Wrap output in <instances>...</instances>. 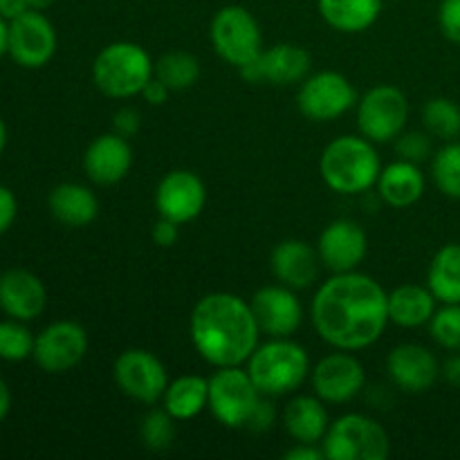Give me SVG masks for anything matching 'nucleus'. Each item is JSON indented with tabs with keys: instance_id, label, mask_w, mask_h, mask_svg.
Listing matches in <instances>:
<instances>
[{
	"instance_id": "nucleus-1",
	"label": "nucleus",
	"mask_w": 460,
	"mask_h": 460,
	"mask_svg": "<svg viewBox=\"0 0 460 460\" xmlns=\"http://www.w3.org/2000/svg\"><path fill=\"white\" fill-rule=\"evenodd\" d=\"M317 335L337 350L368 349L389 326V292L368 274L337 272L319 286L310 304Z\"/></svg>"
},
{
	"instance_id": "nucleus-2",
	"label": "nucleus",
	"mask_w": 460,
	"mask_h": 460,
	"mask_svg": "<svg viewBox=\"0 0 460 460\" xmlns=\"http://www.w3.org/2000/svg\"><path fill=\"white\" fill-rule=\"evenodd\" d=\"M189 335L211 367H243L259 346L261 328L250 301L234 292H211L193 305Z\"/></svg>"
},
{
	"instance_id": "nucleus-3",
	"label": "nucleus",
	"mask_w": 460,
	"mask_h": 460,
	"mask_svg": "<svg viewBox=\"0 0 460 460\" xmlns=\"http://www.w3.org/2000/svg\"><path fill=\"white\" fill-rule=\"evenodd\" d=\"M319 171L323 182L340 196H362L376 189L382 164L371 139L341 135L323 148Z\"/></svg>"
},
{
	"instance_id": "nucleus-4",
	"label": "nucleus",
	"mask_w": 460,
	"mask_h": 460,
	"mask_svg": "<svg viewBox=\"0 0 460 460\" xmlns=\"http://www.w3.org/2000/svg\"><path fill=\"white\" fill-rule=\"evenodd\" d=\"M247 373L268 398L292 395L310 377L308 350L290 337H270L247 359Z\"/></svg>"
},
{
	"instance_id": "nucleus-5",
	"label": "nucleus",
	"mask_w": 460,
	"mask_h": 460,
	"mask_svg": "<svg viewBox=\"0 0 460 460\" xmlns=\"http://www.w3.org/2000/svg\"><path fill=\"white\" fill-rule=\"evenodd\" d=\"M153 75H155L153 58L142 45L130 40L106 45L93 63L94 85L112 99L137 97Z\"/></svg>"
},
{
	"instance_id": "nucleus-6",
	"label": "nucleus",
	"mask_w": 460,
	"mask_h": 460,
	"mask_svg": "<svg viewBox=\"0 0 460 460\" xmlns=\"http://www.w3.org/2000/svg\"><path fill=\"white\" fill-rule=\"evenodd\" d=\"M322 447L326 460H386L391 440L377 420L362 413H346L331 422Z\"/></svg>"
},
{
	"instance_id": "nucleus-7",
	"label": "nucleus",
	"mask_w": 460,
	"mask_h": 460,
	"mask_svg": "<svg viewBox=\"0 0 460 460\" xmlns=\"http://www.w3.org/2000/svg\"><path fill=\"white\" fill-rule=\"evenodd\" d=\"M263 394L247 368L220 367L209 377V411L227 429H247Z\"/></svg>"
},
{
	"instance_id": "nucleus-8",
	"label": "nucleus",
	"mask_w": 460,
	"mask_h": 460,
	"mask_svg": "<svg viewBox=\"0 0 460 460\" xmlns=\"http://www.w3.org/2000/svg\"><path fill=\"white\" fill-rule=\"evenodd\" d=\"M209 39L216 54L234 67H245L263 52V34L250 9L227 4L211 18Z\"/></svg>"
},
{
	"instance_id": "nucleus-9",
	"label": "nucleus",
	"mask_w": 460,
	"mask_h": 460,
	"mask_svg": "<svg viewBox=\"0 0 460 460\" xmlns=\"http://www.w3.org/2000/svg\"><path fill=\"white\" fill-rule=\"evenodd\" d=\"M409 119V99L395 85H376L358 102L359 135L373 144L394 142Z\"/></svg>"
},
{
	"instance_id": "nucleus-10",
	"label": "nucleus",
	"mask_w": 460,
	"mask_h": 460,
	"mask_svg": "<svg viewBox=\"0 0 460 460\" xmlns=\"http://www.w3.org/2000/svg\"><path fill=\"white\" fill-rule=\"evenodd\" d=\"M358 106L355 85L335 70L308 75L296 93V108L310 121H335Z\"/></svg>"
},
{
	"instance_id": "nucleus-11",
	"label": "nucleus",
	"mask_w": 460,
	"mask_h": 460,
	"mask_svg": "<svg viewBox=\"0 0 460 460\" xmlns=\"http://www.w3.org/2000/svg\"><path fill=\"white\" fill-rule=\"evenodd\" d=\"M112 377L121 394L148 407L160 402L169 386L166 367L155 353L146 349H128L117 355Z\"/></svg>"
},
{
	"instance_id": "nucleus-12",
	"label": "nucleus",
	"mask_w": 460,
	"mask_h": 460,
	"mask_svg": "<svg viewBox=\"0 0 460 460\" xmlns=\"http://www.w3.org/2000/svg\"><path fill=\"white\" fill-rule=\"evenodd\" d=\"M88 346L90 341L85 328L70 319H61V322H52L49 326H45L36 335L31 359L40 371L49 373V376H63L84 362V358L88 355Z\"/></svg>"
},
{
	"instance_id": "nucleus-13",
	"label": "nucleus",
	"mask_w": 460,
	"mask_h": 460,
	"mask_svg": "<svg viewBox=\"0 0 460 460\" xmlns=\"http://www.w3.org/2000/svg\"><path fill=\"white\" fill-rule=\"evenodd\" d=\"M57 30L52 21L39 9H27L22 16L9 21L7 54L25 70H40L57 54Z\"/></svg>"
},
{
	"instance_id": "nucleus-14",
	"label": "nucleus",
	"mask_w": 460,
	"mask_h": 460,
	"mask_svg": "<svg viewBox=\"0 0 460 460\" xmlns=\"http://www.w3.org/2000/svg\"><path fill=\"white\" fill-rule=\"evenodd\" d=\"M313 394L326 404H346L362 394L367 385L364 364L350 350H337L310 368Z\"/></svg>"
},
{
	"instance_id": "nucleus-15",
	"label": "nucleus",
	"mask_w": 460,
	"mask_h": 460,
	"mask_svg": "<svg viewBox=\"0 0 460 460\" xmlns=\"http://www.w3.org/2000/svg\"><path fill=\"white\" fill-rule=\"evenodd\" d=\"M207 205V187L200 175L187 169L169 171L155 189V209L162 218L187 225L202 214Z\"/></svg>"
},
{
	"instance_id": "nucleus-16",
	"label": "nucleus",
	"mask_w": 460,
	"mask_h": 460,
	"mask_svg": "<svg viewBox=\"0 0 460 460\" xmlns=\"http://www.w3.org/2000/svg\"><path fill=\"white\" fill-rule=\"evenodd\" d=\"M250 305L254 310L261 335L292 337L304 323V305L296 296V290L283 286V283L256 290L250 299Z\"/></svg>"
},
{
	"instance_id": "nucleus-17",
	"label": "nucleus",
	"mask_w": 460,
	"mask_h": 460,
	"mask_svg": "<svg viewBox=\"0 0 460 460\" xmlns=\"http://www.w3.org/2000/svg\"><path fill=\"white\" fill-rule=\"evenodd\" d=\"M313 58L308 49L296 43H279L263 49L256 61L241 67V76L250 84L295 85L310 75Z\"/></svg>"
},
{
	"instance_id": "nucleus-18",
	"label": "nucleus",
	"mask_w": 460,
	"mask_h": 460,
	"mask_svg": "<svg viewBox=\"0 0 460 460\" xmlns=\"http://www.w3.org/2000/svg\"><path fill=\"white\" fill-rule=\"evenodd\" d=\"M368 250L367 232L350 218H337L319 234L317 252L323 268L337 272H353L359 268Z\"/></svg>"
},
{
	"instance_id": "nucleus-19",
	"label": "nucleus",
	"mask_w": 460,
	"mask_h": 460,
	"mask_svg": "<svg viewBox=\"0 0 460 460\" xmlns=\"http://www.w3.org/2000/svg\"><path fill=\"white\" fill-rule=\"evenodd\" d=\"M48 308V288L25 268L0 272V313L18 322H34Z\"/></svg>"
},
{
	"instance_id": "nucleus-20",
	"label": "nucleus",
	"mask_w": 460,
	"mask_h": 460,
	"mask_svg": "<svg viewBox=\"0 0 460 460\" xmlns=\"http://www.w3.org/2000/svg\"><path fill=\"white\" fill-rule=\"evenodd\" d=\"M386 373L404 394H425L440 377V364L427 346L400 344L386 355Z\"/></svg>"
},
{
	"instance_id": "nucleus-21",
	"label": "nucleus",
	"mask_w": 460,
	"mask_h": 460,
	"mask_svg": "<svg viewBox=\"0 0 460 460\" xmlns=\"http://www.w3.org/2000/svg\"><path fill=\"white\" fill-rule=\"evenodd\" d=\"M133 166V148L128 137L119 133H103L88 144L84 153V171L88 180L102 187L121 182Z\"/></svg>"
},
{
	"instance_id": "nucleus-22",
	"label": "nucleus",
	"mask_w": 460,
	"mask_h": 460,
	"mask_svg": "<svg viewBox=\"0 0 460 460\" xmlns=\"http://www.w3.org/2000/svg\"><path fill=\"white\" fill-rule=\"evenodd\" d=\"M270 268L274 279L292 290H308L314 286L322 272V259H319L317 247L299 238H288L281 241L272 250L270 256Z\"/></svg>"
},
{
	"instance_id": "nucleus-23",
	"label": "nucleus",
	"mask_w": 460,
	"mask_h": 460,
	"mask_svg": "<svg viewBox=\"0 0 460 460\" xmlns=\"http://www.w3.org/2000/svg\"><path fill=\"white\" fill-rule=\"evenodd\" d=\"M425 187L427 180L420 171V164L407 160H395L386 164L376 182L380 200L394 209H407V207L416 205L425 193Z\"/></svg>"
},
{
	"instance_id": "nucleus-24",
	"label": "nucleus",
	"mask_w": 460,
	"mask_h": 460,
	"mask_svg": "<svg viewBox=\"0 0 460 460\" xmlns=\"http://www.w3.org/2000/svg\"><path fill=\"white\" fill-rule=\"evenodd\" d=\"M48 209L57 223L81 229L99 216V198L85 184L61 182L48 193Z\"/></svg>"
},
{
	"instance_id": "nucleus-25",
	"label": "nucleus",
	"mask_w": 460,
	"mask_h": 460,
	"mask_svg": "<svg viewBox=\"0 0 460 460\" xmlns=\"http://www.w3.org/2000/svg\"><path fill=\"white\" fill-rule=\"evenodd\" d=\"M317 395H295L283 409V427L295 443L322 445L331 420Z\"/></svg>"
},
{
	"instance_id": "nucleus-26",
	"label": "nucleus",
	"mask_w": 460,
	"mask_h": 460,
	"mask_svg": "<svg viewBox=\"0 0 460 460\" xmlns=\"http://www.w3.org/2000/svg\"><path fill=\"white\" fill-rule=\"evenodd\" d=\"M438 299L427 286L404 283L389 292V322L400 328L429 326Z\"/></svg>"
},
{
	"instance_id": "nucleus-27",
	"label": "nucleus",
	"mask_w": 460,
	"mask_h": 460,
	"mask_svg": "<svg viewBox=\"0 0 460 460\" xmlns=\"http://www.w3.org/2000/svg\"><path fill=\"white\" fill-rule=\"evenodd\" d=\"M323 21L344 34H359L376 25L382 13V0H317Z\"/></svg>"
},
{
	"instance_id": "nucleus-28",
	"label": "nucleus",
	"mask_w": 460,
	"mask_h": 460,
	"mask_svg": "<svg viewBox=\"0 0 460 460\" xmlns=\"http://www.w3.org/2000/svg\"><path fill=\"white\" fill-rule=\"evenodd\" d=\"M162 407L178 422L200 416L209 407V380L200 376H180L166 386Z\"/></svg>"
},
{
	"instance_id": "nucleus-29",
	"label": "nucleus",
	"mask_w": 460,
	"mask_h": 460,
	"mask_svg": "<svg viewBox=\"0 0 460 460\" xmlns=\"http://www.w3.org/2000/svg\"><path fill=\"white\" fill-rule=\"evenodd\" d=\"M427 288L438 304H460V243H447L436 252L427 272Z\"/></svg>"
},
{
	"instance_id": "nucleus-30",
	"label": "nucleus",
	"mask_w": 460,
	"mask_h": 460,
	"mask_svg": "<svg viewBox=\"0 0 460 460\" xmlns=\"http://www.w3.org/2000/svg\"><path fill=\"white\" fill-rule=\"evenodd\" d=\"M155 76L162 84L169 85L171 93L189 90L200 79V61L191 52L173 49V52H166L157 58Z\"/></svg>"
},
{
	"instance_id": "nucleus-31",
	"label": "nucleus",
	"mask_w": 460,
	"mask_h": 460,
	"mask_svg": "<svg viewBox=\"0 0 460 460\" xmlns=\"http://www.w3.org/2000/svg\"><path fill=\"white\" fill-rule=\"evenodd\" d=\"M422 126L434 137L454 142L460 137V106L447 97H434L422 106Z\"/></svg>"
},
{
	"instance_id": "nucleus-32",
	"label": "nucleus",
	"mask_w": 460,
	"mask_h": 460,
	"mask_svg": "<svg viewBox=\"0 0 460 460\" xmlns=\"http://www.w3.org/2000/svg\"><path fill=\"white\" fill-rule=\"evenodd\" d=\"M175 422L178 420L164 407L148 409L139 422V438H142L144 447L151 449V452H166V449L173 447L175 438H178Z\"/></svg>"
},
{
	"instance_id": "nucleus-33",
	"label": "nucleus",
	"mask_w": 460,
	"mask_h": 460,
	"mask_svg": "<svg viewBox=\"0 0 460 460\" xmlns=\"http://www.w3.org/2000/svg\"><path fill=\"white\" fill-rule=\"evenodd\" d=\"M36 335L27 328V322L3 319L0 322V359L9 364L25 362L34 355Z\"/></svg>"
},
{
	"instance_id": "nucleus-34",
	"label": "nucleus",
	"mask_w": 460,
	"mask_h": 460,
	"mask_svg": "<svg viewBox=\"0 0 460 460\" xmlns=\"http://www.w3.org/2000/svg\"><path fill=\"white\" fill-rule=\"evenodd\" d=\"M431 178L443 196L460 200V142H447L431 157Z\"/></svg>"
},
{
	"instance_id": "nucleus-35",
	"label": "nucleus",
	"mask_w": 460,
	"mask_h": 460,
	"mask_svg": "<svg viewBox=\"0 0 460 460\" xmlns=\"http://www.w3.org/2000/svg\"><path fill=\"white\" fill-rule=\"evenodd\" d=\"M429 332L440 349L452 353L460 350V304H443V308H436Z\"/></svg>"
},
{
	"instance_id": "nucleus-36",
	"label": "nucleus",
	"mask_w": 460,
	"mask_h": 460,
	"mask_svg": "<svg viewBox=\"0 0 460 460\" xmlns=\"http://www.w3.org/2000/svg\"><path fill=\"white\" fill-rule=\"evenodd\" d=\"M395 151H398L400 160L413 162V164H420V162L429 160V133H427V130L425 133H422V130H402V133L395 137Z\"/></svg>"
},
{
	"instance_id": "nucleus-37",
	"label": "nucleus",
	"mask_w": 460,
	"mask_h": 460,
	"mask_svg": "<svg viewBox=\"0 0 460 460\" xmlns=\"http://www.w3.org/2000/svg\"><path fill=\"white\" fill-rule=\"evenodd\" d=\"M438 25L445 39L460 45V0H443L440 3Z\"/></svg>"
},
{
	"instance_id": "nucleus-38",
	"label": "nucleus",
	"mask_w": 460,
	"mask_h": 460,
	"mask_svg": "<svg viewBox=\"0 0 460 460\" xmlns=\"http://www.w3.org/2000/svg\"><path fill=\"white\" fill-rule=\"evenodd\" d=\"M112 128L115 133H119L121 137H135L142 128V115H139L137 108L124 106L115 112L112 117Z\"/></svg>"
},
{
	"instance_id": "nucleus-39",
	"label": "nucleus",
	"mask_w": 460,
	"mask_h": 460,
	"mask_svg": "<svg viewBox=\"0 0 460 460\" xmlns=\"http://www.w3.org/2000/svg\"><path fill=\"white\" fill-rule=\"evenodd\" d=\"M16 216H18L16 193H13L9 187H4V184H0V236L12 229V225L16 223Z\"/></svg>"
},
{
	"instance_id": "nucleus-40",
	"label": "nucleus",
	"mask_w": 460,
	"mask_h": 460,
	"mask_svg": "<svg viewBox=\"0 0 460 460\" xmlns=\"http://www.w3.org/2000/svg\"><path fill=\"white\" fill-rule=\"evenodd\" d=\"M151 238L157 247H162V250H169V247H173L175 243H178L180 225L173 223V220H169V218H162L160 216V220L153 225Z\"/></svg>"
},
{
	"instance_id": "nucleus-41",
	"label": "nucleus",
	"mask_w": 460,
	"mask_h": 460,
	"mask_svg": "<svg viewBox=\"0 0 460 460\" xmlns=\"http://www.w3.org/2000/svg\"><path fill=\"white\" fill-rule=\"evenodd\" d=\"M274 422H277V409H274L272 398L263 395V400H261L259 407H256V411H254V416H252V420H250V425H247V429L256 431V434H261V431L272 429Z\"/></svg>"
},
{
	"instance_id": "nucleus-42",
	"label": "nucleus",
	"mask_w": 460,
	"mask_h": 460,
	"mask_svg": "<svg viewBox=\"0 0 460 460\" xmlns=\"http://www.w3.org/2000/svg\"><path fill=\"white\" fill-rule=\"evenodd\" d=\"M169 94H171L169 85L162 84V81L157 79L155 75H153V79L148 81V84L144 85V90H142L144 102L151 103V106H162V103H166V99H169Z\"/></svg>"
},
{
	"instance_id": "nucleus-43",
	"label": "nucleus",
	"mask_w": 460,
	"mask_h": 460,
	"mask_svg": "<svg viewBox=\"0 0 460 460\" xmlns=\"http://www.w3.org/2000/svg\"><path fill=\"white\" fill-rule=\"evenodd\" d=\"M283 458L286 460H326L322 445H313V443H295V447L288 449V452L283 454Z\"/></svg>"
},
{
	"instance_id": "nucleus-44",
	"label": "nucleus",
	"mask_w": 460,
	"mask_h": 460,
	"mask_svg": "<svg viewBox=\"0 0 460 460\" xmlns=\"http://www.w3.org/2000/svg\"><path fill=\"white\" fill-rule=\"evenodd\" d=\"M440 376L445 377V382H447V385L460 389V350H456L452 358H447V362L440 367Z\"/></svg>"
},
{
	"instance_id": "nucleus-45",
	"label": "nucleus",
	"mask_w": 460,
	"mask_h": 460,
	"mask_svg": "<svg viewBox=\"0 0 460 460\" xmlns=\"http://www.w3.org/2000/svg\"><path fill=\"white\" fill-rule=\"evenodd\" d=\"M30 9L27 0H0V16L13 21V18L22 16Z\"/></svg>"
},
{
	"instance_id": "nucleus-46",
	"label": "nucleus",
	"mask_w": 460,
	"mask_h": 460,
	"mask_svg": "<svg viewBox=\"0 0 460 460\" xmlns=\"http://www.w3.org/2000/svg\"><path fill=\"white\" fill-rule=\"evenodd\" d=\"M12 411V389H9L7 382L0 377V425L4 422V418Z\"/></svg>"
},
{
	"instance_id": "nucleus-47",
	"label": "nucleus",
	"mask_w": 460,
	"mask_h": 460,
	"mask_svg": "<svg viewBox=\"0 0 460 460\" xmlns=\"http://www.w3.org/2000/svg\"><path fill=\"white\" fill-rule=\"evenodd\" d=\"M9 49V21L0 16V57H4Z\"/></svg>"
},
{
	"instance_id": "nucleus-48",
	"label": "nucleus",
	"mask_w": 460,
	"mask_h": 460,
	"mask_svg": "<svg viewBox=\"0 0 460 460\" xmlns=\"http://www.w3.org/2000/svg\"><path fill=\"white\" fill-rule=\"evenodd\" d=\"M7 142H9V130H7V124H4V119L0 117V157H3L4 148H7Z\"/></svg>"
},
{
	"instance_id": "nucleus-49",
	"label": "nucleus",
	"mask_w": 460,
	"mask_h": 460,
	"mask_svg": "<svg viewBox=\"0 0 460 460\" xmlns=\"http://www.w3.org/2000/svg\"><path fill=\"white\" fill-rule=\"evenodd\" d=\"M27 4H30V9H39V12H43V9L52 7L54 0H27Z\"/></svg>"
}]
</instances>
